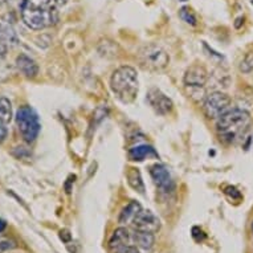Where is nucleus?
I'll use <instances>...</instances> for the list:
<instances>
[{"label":"nucleus","instance_id":"f257e3e1","mask_svg":"<svg viewBox=\"0 0 253 253\" xmlns=\"http://www.w3.org/2000/svg\"><path fill=\"white\" fill-rule=\"evenodd\" d=\"M56 7L53 0H23L21 17L31 29L42 31L58 21Z\"/></svg>","mask_w":253,"mask_h":253},{"label":"nucleus","instance_id":"f03ea898","mask_svg":"<svg viewBox=\"0 0 253 253\" xmlns=\"http://www.w3.org/2000/svg\"><path fill=\"white\" fill-rule=\"evenodd\" d=\"M249 125H251V114L247 110L232 109L220 117L216 127L220 139L231 143L248 130Z\"/></svg>","mask_w":253,"mask_h":253},{"label":"nucleus","instance_id":"7ed1b4c3","mask_svg":"<svg viewBox=\"0 0 253 253\" xmlns=\"http://www.w3.org/2000/svg\"><path fill=\"white\" fill-rule=\"evenodd\" d=\"M110 87L116 97L125 104L135 100L139 89V81L135 69L131 67H120L113 72Z\"/></svg>","mask_w":253,"mask_h":253},{"label":"nucleus","instance_id":"20e7f679","mask_svg":"<svg viewBox=\"0 0 253 253\" xmlns=\"http://www.w3.org/2000/svg\"><path fill=\"white\" fill-rule=\"evenodd\" d=\"M16 125L19 133L25 142H34L40 133L39 117L31 106H21L16 113Z\"/></svg>","mask_w":253,"mask_h":253},{"label":"nucleus","instance_id":"39448f33","mask_svg":"<svg viewBox=\"0 0 253 253\" xmlns=\"http://www.w3.org/2000/svg\"><path fill=\"white\" fill-rule=\"evenodd\" d=\"M138 61L143 69L151 72L163 71L169 65L170 57L165 49L155 44L143 46L138 53Z\"/></svg>","mask_w":253,"mask_h":253},{"label":"nucleus","instance_id":"423d86ee","mask_svg":"<svg viewBox=\"0 0 253 253\" xmlns=\"http://www.w3.org/2000/svg\"><path fill=\"white\" fill-rule=\"evenodd\" d=\"M231 106V97L221 91H213L208 94L203 104V112L210 120L220 118L224 113L229 110Z\"/></svg>","mask_w":253,"mask_h":253},{"label":"nucleus","instance_id":"0eeeda50","mask_svg":"<svg viewBox=\"0 0 253 253\" xmlns=\"http://www.w3.org/2000/svg\"><path fill=\"white\" fill-rule=\"evenodd\" d=\"M133 227L138 232H147V233H155L161 228V221L157 216L154 215L151 211H146L141 210L137 215L134 216Z\"/></svg>","mask_w":253,"mask_h":253},{"label":"nucleus","instance_id":"6e6552de","mask_svg":"<svg viewBox=\"0 0 253 253\" xmlns=\"http://www.w3.org/2000/svg\"><path fill=\"white\" fill-rule=\"evenodd\" d=\"M147 102L150 106L155 110V113L161 114V116H166L172 110V101L163 94L159 89H151L147 94Z\"/></svg>","mask_w":253,"mask_h":253},{"label":"nucleus","instance_id":"1a4fd4ad","mask_svg":"<svg viewBox=\"0 0 253 253\" xmlns=\"http://www.w3.org/2000/svg\"><path fill=\"white\" fill-rule=\"evenodd\" d=\"M184 85L190 87H202L208 81V73L202 65H191L184 73Z\"/></svg>","mask_w":253,"mask_h":253},{"label":"nucleus","instance_id":"9d476101","mask_svg":"<svg viewBox=\"0 0 253 253\" xmlns=\"http://www.w3.org/2000/svg\"><path fill=\"white\" fill-rule=\"evenodd\" d=\"M19 44V38L16 32L8 23L0 21V58H3L8 52L9 46Z\"/></svg>","mask_w":253,"mask_h":253},{"label":"nucleus","instance_id":"9b49d317","mask_svg":"<svg viewBox=\"0 0 253 253\" xmlns=\"http://www.w3.org/2000/svg\"><path fill=\"white\" fill-rule=\"evenodd\" d=\"M150 175L153 178L154 183L158 188H161L162 191H170L172 188V180L169 174V171L163 165H154L150 169Z\"/></svg>","mask_w":253,"mask_h":253},{"label":"nucleus","instance_id":"f8f14e48","mask_svg":"<svg viewBox=\"0 0 253 253\" xmlns=\"http://www.w3.org/2000/svg\"><path fill=\"white\" fill-rule=\"evenodd\" d=\"M16 67L21 75H24L27 79H35L39 73V67L36 61L27 54L17 56Z\"/></svg>","mask_w":253,"mask_h":253},{"label":"nucleus","instance_id":"ddd939ff","mask_svg":"<svg viewBox=\"0 0 253 253\" xmlns=\"http://www.w3.org/2000/svg\"><path fill=\"white\" fill-rule=\"evenodd\" d=\"M130 235L129 231L126 228H118L114 231L113 236L109 240V248L112 252H118L121 248H124L126 245L129 244Z\"/></svg>","mask_w":253,"mask_h":253},{"label":"nucleus","instance_id":"4468645a","mask_svg":"<svg viewBox=\"0 0 253 253\" xmlns=\"http://www.w3.org/2000/svg\"><path fill=\"white\" fill-rule=\"evenodd\" d=\"M149 157H158V154L155 153V150L151 146L141 145L135 146L133 149L129 150V158L130 161H135V162H142Z\"/></svg>","mask_w":253,"mask_h":253},{"label":"nucleus","instance_id":"2eb2a0df","mask_svg":"<svg viewBox=\"0 0 253 253\" xmlns=\"http://www.w3.org/2000/svg\"><path fill=\"white\" fill-rule=\"evenodd\" d=\"M141 204L137 202H131L122 210L120 215V223H129L130 220L134 219V216L141 211Z\"/></svg>","mask_w":253,"mask_h":253},{"label":"nucleus","instance_id":"dca6fc26","mask_svg":"<svg viewBox=\"0 0 253 253\" xmlns=\"http://www.w3.org/2000/svg\"><path fill=\"white\" fill-rule=\"evenodd\" d=\"M127 180H129V184L133 187L134 190H137L138 192L143 194L145 192V184H143V180H142L141 172L138 169H130L127 171Z\"/></svg>","mask_w":253,"mask_h":253},{"label":"nucleus","instance_id":"f3484780","mask_svg":"<svg viewBox=\"0 0 253 253\" xmlns=\"http://www.w3.org/2000/svg\"><path fill=\"white\" fill-rule=\"evenodd\" d=\"M12 120V106L9 102L8 98L5 97H0V121L8 124L9 121Z\"/></svg>","mask_w":253,"mask_h":253},{"label":"nucleus","instance_id":"a211bd4d","mask_svg":"<svg viewBox=\"0 0 253 253\" xmlns=\"http://www.w3.org/2000/svg\"><path fill=\"white\" fill-rule=\"evenodd\" d=\"M135 241L137 244L143 249H150L154 244V233L147 232H135Z\"/></svg>","mask_w":253,"mask_h":253},{"label":"nucleus","instance_id":"6ab92c4d","mask_svg":"<svg viewBox=\"0 0 253 253\" xmlns=\"http://www.w3.org/2000/svg\"><path fill=\"white\" fill-rule=\"evenodd\" d=\"M179 16H180V19H182L183 21H186L187 24H198V19H196L195 13L192 12V9L188 8V7H183V8H180V11H179Z\"/></svg>","mask_w":253,"mask_h":253},{"label":"nucleus","instance_id":"aec40b11","mask_svg":"<svg viewBox=\"0 0 253 253\" xmlns=\"http://www.w3.org/2000/svg\"><path fill=\"white\" fill-rule=\"evenodd\" d=\"M253 69V53H248L240 64V71L248 73Z\"/></svg>","mask_w":253,"mask_h":253},{"label":"nucleus","instance_id":"412c9836","mask_svg":"<svg viewBox=\"0 0 253 253\" xmlns=\"http://www.w3.org/2000/svg\"><path fill=\"white\" fill-rule=\"evenodd\" d=\"M224 192L232 200H240L241 199V194L239 191H237V188H235V187H232V186L225 187V191Z\"/></svg>","mask_w":253,"mask_h":253},{"label":"nucleus","instance_id":"4be33fe9","mask_svg":"<svg viewBox=\"0 0 253 253\" xmlns=\"http://www.w3.org/2000/svg\"><path fill=\"white\" fill-rule=\"evenodd\" d=\"M7 134H8V131H7L5 124H4V122H1V121H0V143L5 141V138H7Z\"/></svg>","mask_w":253,"mask_h":253},{"label":"nucleus","instance_id":"5701e85b","mask_svg":"<svg viewBox=\"0 0 253 253\" xmlns=\"http://www.w3.org/2000/svg\"><path fill=\"white\" fill-rule=\"evenodd\" d=\"M116 253H139L138 252V249L135 247H131V245H126L124 248H121L118 252Z\"/></svg>","mask_w":253,"mask_h":253},{"label":"nucleus","instance_id":"b1692460","mask_svg":"<svg viewBox=\"0 0 253 253\" xmlns=\"http://www.w3.org/2000/svg\"><path fill=\"white\" fill-rule=\"evenodd\" d=\"M53 3L57 7H62V5H65L68 3V0H53Z\"/></svg>","mask_w":253,"mask_h":253},{"label":"nucleus","instance_id":"393cba45","mask_svg":"<svg viewBox=\"0 0 253 253\" xmlns=\"http://www.w3.org/2000/svg\"><path fill=\"white\" fill-rule=\"evenodd\" d=\"M5 227H7V224H5V221L3 219H0V233L3 232L5 229Z\"/></svg>","mask_w":253,"mask_h":253},{"label":"nucleus","instance_id":"a878e982","mask_svg":"<svg viewBox=\"0 0 253 253\" xmlns=\"http://www.w3.org/2000/svg\"><path fill=\"white\" fill-rule=\"evenodd\" d=\"M241 20H244V19H243V17H239V19H237V23H235V27H236V28H240V21Z\"/></svg>","mask_w":253,"mask_h":253},{"label":"nucleus","instance_id":"bb28decb","mask_svg":"<svg viewBox=\"0 0 253 253\" xmlns=\"http://www.w3.org/2000/svg\"><path fill=\"white\" fill-rule=\"evenodd\" d=\"M180 1H187V0H180Z\"/></svg>","mask_w":253,"mask_h":253},{"label":"nucleus","instance_id":"cd10ccee","mask_svg":"<svg viewBox=\"0 0 253 253\" xmlns=\"http://www.w3.org/2000/svg\"><path fill=\"white\" fill-rule=\"evenodd\" d=\"M252 232H253V224H252Z\"/></svg>","mask_w":253,"mask_h":253},{"label":"nucleus","instance_id":"c85d7f7f","mask_svg":"<svg viewBox=\"0 0 253 253\" xmlns=\"http://www.w3.org/2000/svg\"><path fill=\"white\" fill-rule=\"evenodd\" d=\"M252 4H253V0H252Z\"/></svg>","mask_w":253,"mask_h":253}]
</instances>
